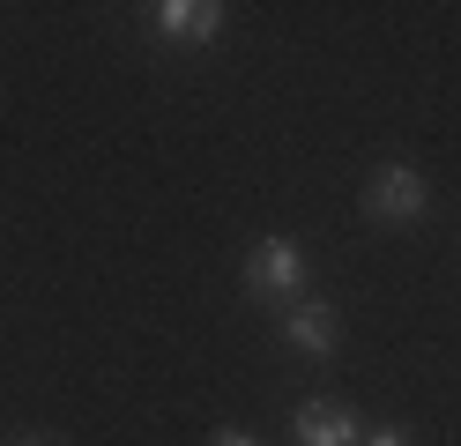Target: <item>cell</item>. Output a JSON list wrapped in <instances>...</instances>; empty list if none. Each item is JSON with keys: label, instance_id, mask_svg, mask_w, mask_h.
<instances>
[{"label": "cell", "instance_id": "obj_1", "mask_svg": "<svg viewBox=\"0 0 461 446\" xmlns=\"http://www.w3.org/2000/svg\"><path fill=\"white\" fill-rule=\"evenodd\" d=\"M246 297H261V305H291V297H305V246L298 238H253V253H246Z\"/></svg>", "mask_w": 461, "mask_h": 446}, {"label": "cell", "instance_id": "obj_2", "mask_svg": "<svg viewBox=\"0 0 461 446\" xmlns=\"http://www.w3.org/2000/svg\"><path fill=\"white\" fill-rule=\"evenodd\" d=\"M424 208H431V187H424L417 164H380L365 178V216L372 223H417Z\"/></svg>", "mask_w": 461, "mask_h": 446}, {"label": "cell", "instance_id": "obj_3", "mask_svg": "<svg viewBox=\"0 0 461 446\" xmlns=\"http://www.w3.org/2000/svg\"><path fill=\"white\" fill-rule=\"evenodd\" d=\"M276 335L291 342L298 357L328 365V357L342 350V320H335V305H328V297H291V305L276 313Z\"/></svg>", "mask_w": 461, "mask_h": 446}, {"label": "cell", "instance_id": "obj_4", "mask_svg": "<svg viewBox=\"0 0 461 446\" xmlns=\"http://www.w3.org/2000/svg\"><path fill=\"white\" fill-rule=\"evenodd\" d=\"M291 439H298V446H365V424H357L350 402L312 395V402L291 409Z\"/></svg>", "mask_w": 461, "mask_h": 446}, {"label": "cell", "instance_id": "obj_5", "mask_svg": "<svg viewBox=\"0 0 461 446\" xmlns=\"http://www.w3.org/2000/svg\"><path fill=\"white\" fill-rule=\"evenodd\" d=\"M223 0H157L149 8V23H157V38H171V45H209V38H223Z\"/></svg>", "mask_w": 461, "mask_h": 446}, {"label": "cell", "instance_id": "obj_6", "mask_svg": "<svg viewBox=\"0 0 461 446\" xmlns=\"http://www.w3.org/2000/svg\"><path fill=\"white\" fill-rule=\"evenodd\" d=\"M365 446H417V439H410V432H394V424H387V432H365Z\"/></svg>", "mask_w": 461, "mask_h": 446}, {"label": "cell", "instance_id": "obj_7", "mask_svg": "<svg viewBox=\"0 0 461 446\" xmlns=\"http://www.w3.org/2000/svg\"><path fill=\"white\" fill-rule=\"evenodd\" d=\"M209 446H253V439H246V432H216Z\"/></svg>", "mask_w": 461, "mask_h": 446}, {"label": "cell", "instance_id": "obj_8", "mask_svg": "<svg viewBox=\"0 0 461 446\" xmlns=\"http://www.w3.org/2000/svg\"><path fill=\"white\" fill-rule=\"evenodd\" d=\"M8 446H52V439H38V432H31V439H8Z\"/></svg>", "mask_w": 461, "mask_h": 446}]
</instances>
